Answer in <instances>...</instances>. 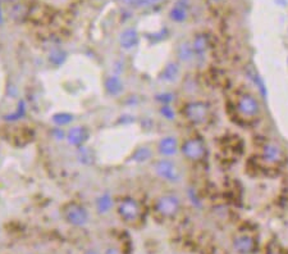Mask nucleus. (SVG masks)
Instances as JSON below:
<instances>
[{"instance_id":"393cba45","label":"nucleus","mask_w":288,"mask_h":254,"mask_svg":"<svg viewBox=\"0 0 288 254\" xmlns=\"http://www.w3.org/2000/svg\"><path fill=\"white\" fill-rule=\"evenodd\" d=\"M211 1H220V0H211Z\"/></svg>"},{"instance_id":"39448f33","label":"nucleus","mask_w":288,"mask_h":254,"mask_svg":"<svg viewBox=\"0 0 288 254\" xmlns=\"http://www.w3.org/2000/svg\"><path fill=\"white\" fill-rule=\"evenodd\" d=\"M118 215L124 222L133 223L140 219L141 216V207L139 202L133 198H124L120 199L117 207Z\"/></svg>"},{"instance_id":"f8f14e48","label":"nucleus","mask_w":288,"mask_h":254,"mask_svg":"<svg viewBox=\"0 0 288 254\" xmlns=\"http://www.w3.org/2000/svg\"><path fill=\"white\" fill-rule=\"evenodd\" d=\"M262 157H264V159H265L266 162H278L282 158L281 148L277 147L275 144H268V145H265L264 149H262Z\"/></svg>"},{"instance_id":"f03ea898","label":"nucleus","mask_w":288,"mask_h":254,"mask_svg":"<svg viewBox=\"0 0 288 254\" xmlns=\"http://www.w3.org/2000/svg\"><path fill=\"white\" fill-rule=\"evenodd\" d=\"M183 114L191 124L202 125L209 118V105L205 101H190L183 108Z\"/></svg>"},{"instance_id":"5701e85b","label":"nucleus","mask_w":288,"mask_h":254,"mask_svg":"<svg viewBox=\"0 0 288 254\" xmlns=\"http://www.w3.org/2000/svg\"><path fill=\"white\" fill-rule=\"evenodd\" d=\"M163 1L164 0H140V7H155Z\"/></svg>"},{"instance_id":"6e6552de","label":"nucleus","mask_w":288,"mask_h":254,"mask_svg":"<svg viewBox=\"0 0 288 254\" xmlns=\"http://www.w3.org/2000/svg\"><path fill=\"white\" fill-rule=\"evenodd\" d=\"M256 243L253 236L247 234L237 235L233 239V249L240 254H250L255 251Z\"/></svg>"},{"instance_id":"2eb2a0df","label":"nucleus","mask_w":288,"mask_h":254,"mask_svg":"<svg viewBox=\"0 0 288 254\" xmlns=\"http://www.w3.org/2000/svg\"><path fill=\"white\" fill-rule=\"evenodd\" d=\"M105 89L110 95H118L123 90V84L117 76H110L105 80Z\"/></svg>"},{"instance_id":"9d476101","label":"nucleus","mask_w":288,"mask_h":254,"mask_svg":"<svg viewBox=\"0 0 288 254\" xmlns=\"http://www.w3.org/2000/svg\"><path fill=\"white\" fill-rule=\"evenodd\" d=\"M139 41H140L139 33H137L136 30H133V29L124 30L123 32L120 33L119 36L120 46L124 48V49H132V48L137 46Z\"/></svg>"},{"instance_id":"4468645a","label":"nucleus","mask_w":288,"mask_h":254,"mask_svg":"<svg viewBox=\"0 0 288 254\" xmlns=\"http://www.w3.org/2000/svg\"><path fill=\"white\" fill-rule=\"evenodd\" d=\"M179 72H181V68H179L178 63L171 62L165 65L164 69H163V80L167 82H173L175 81L179 76Z\"/></svg>"},{"instance_id":"ddd939ff","label":"nucleus","mask_w":288,"mask_h":254,"mask_svg":"<svg viewBox=\"0 0 288 254\" xmlns=\"http://www.w3.org/2000/svg\"><path fill=\"white\" fill-rule=\"evenodd\" d=\"M177 58L181 61V62L188 63L191 62L192 59L195 58V52L192 49V45L190 42L185 41L179 44L178 48H177Z\"/></svg>"},{"instance_id":"b1692460","label":"nucleus","mask_w":288,"mask_h":254,"mask_svg":"<svg viewBox=\"0 0 288 254\" xmlns=\"http://www.w3.org/2000/svg\"><path fill=\"white\" fill-rule=\"evenodd\" d=\"M123 1L128 4V5H137V7H140V0H123Z\"/></svg>"},{"instance_id":"20e7f679","label":"nucleus","mask_w":288,"mask_h":254,"mask_svg":"<svg viewBox=\"0 0 288 254\" xmlns=\"http://www.w3.org/2000/svg\"><path fill=\"white\" fill-rule=\"evenodd\" d=\"M155 209L160 216L171 219V217H174L181 209V200L177 195L165 194L156 199Z\"/></svg>"},{"instance_id":"1a4fd4ad","label":"nucleus","mask_w":288,"mask_h":254,"mask_svg":"<svg viewBox=\"0 0 288 254\" xmlns=\"http://www.w3.org/2000/svg\"><path fill=\"white\" fill-rule=\"evenodd\" d=\"M179 143L177 140V137L174 136H165L158 144V152L162 154L163 157L168 158V157H173L178 153L179 150Z\"/></svg>"},{"instance_id":"aec40b11","label":"nucleus","mask_w":288,"mask_h":254,"mask_svg":"<svg viewBox=\"0 0 288 254\" xmlns=\"http://www.w3.org/2000/svg\"><path fill=\"white\" fill-rule=\"evenodd\" d=\"M160 113H162V116L164 118H167V120L169 121H173L175 118V113L174 111H173V108L171 107V105H162V108H160Z\"/></svg>"},{"instance_id":"7ed1b4c3","label":"nucleus","mask_w":288,"mask_h":254,"mask_svg":"<svg viewBox=\"0 0 288 254\" xmlns=\"http://www.w3.org/2000/svg\"><path fill=\"white\" fill-rule=\"evenodd\" d=\"M63 217L68 223L76 227H84L87 225L88 213L85 207L77 203H68L63 207Z\"/></svg>"},{"instance_id":"f3484780","label":"nucleus","mask_w":288,"mask_h":254,"mask_svg":"<svg viewBox=\"0 0 288 254\" xmlns=\"http://www.w3.org/2000/svg\"><path fill=\"white\" fill-rule=\"evenodd\" d=\"M112 207H113V199H112V196H110L109 194H104V195H101L100 198L96 200L97 212L101 213V215L108 213V212L112 209Z\"/></svg>"},{"instance_id":"6ab92c4d","label":"nucleus","mask_w":288,"mask_h":254,"mask_svg":"<svg viewBox=\"0 0 288 254\" xmlns=\"http://www.w3.org/2000/svg\"><path fill=\"white\" fill-rule=\"evenodd\" d=\"M133 160L135 162H146L151 158V150L146 147H141L133 153Z\"/></svg>"},{"instance_id":"a211bd4d","label":"nucleus","mask_w":288,"mask_h":254,"mask_svg":"<svg viewBox=\"0 0 288 254\" xmlns=\"http://www.w3.org/2000/svg\"><path fill=\"white\" fill-rule=\"evenodd\" d=\"M171 18L175 22H183L187 18V9L182 5H175L171 10Z\"/></svg>"},{"instance_id":"f257e3e1","label":"nucleus","mask_w":288,"mask_h":254,"mask_svg":"<svg viewBox=\"0 0 288 254\" xmlns=\"http://www.w3.org/2000/svg\"><path fill=\"white\" fill-rule=\"evenodd\" d=\"M154 172L165 183L178 184L182 180V171L177 164L169 158H162L152 164Z\"/></svg>"},{"instance_id":"9b49d317","label":"nucleus","mask_w":288,"mask_h":254,"mask_svg":"<svg viewBox=\"0 0 288 254\" xmlns=\"http://www.w3.org/2000/svg\"><path fill=\"white\" fill-rule=\"evenodd\" d=\"M67 137H68L69 144H72V145H82L85 141L87 140L88 132L85 127L76 126L69 130Z\"/></svg>"},{"instance_id":"dca6fc26","label":"nucleus","mask_w":288,"mask_h":254,"mask_svg":"<svg viewBox=\"0 0 288 254\" xmlns=\"http://www.w3.org/2000/svg\"><path fill=\"white\" fill-rule=\"evenodd\" d=\"M192 49L195 52V57H202L207 50V39L206 36L200 33L194 39V42L191 44Z\"/></svg>"},{"instance_id":"4be33fe9","label":"nucleus","mask_w":288,"mask_h":254,"mask_svg":"<svg viewBox=\"0 0 288 254\" xmlns=\"http://www.w3.org/2000/svg\"><path fill=\"white\" fill-rule=\"evenodd\" d=\"M72 120H73V117L69 114H57V116H54V122L58 125H67Z\"/></svg>"},{"instance_id":"0eeeda50","label":"nucleus","mask_w":288,"mask_h":254,"mask_svg":"<svg viewBox=\"0 0 288 254\" xmlns=\"http://www.w3.org/2000/svg\"><path fill=\"white\" fill-rule=\"evenodd\" d=\"M237 109L243 116H246V117H255L260 112V104L255 96L250 94H245L238 99Z\"/></svg>"},{"instance_id":"423d86ee","label":"nucleus","mask_w":288,"mask_h":254,"mask_svg":"<svg viewBox=\"0 0 288 254\" xmlns=\"http://www.w3.org/2000/svg\"><path fill=\"white\" fill-rule=\"evenodd\" d=\"M179 150L188 160L198 162V160H201L204 158L205 150L206 149H205L204 141L201 140V139H199V137H190V139L182 143Z\"/></svg>"},{"instance_id":"412c9836","label":"nucleus","mask_w":288,"mask_h":254,"mask_svg":"<svg viewBox=\"0 0 288 254\" xmlns=\"http://www.w3.org/2000/svg\"><path fill=\"white\" fill-rule=\"evenodd\" d=\"M156 100L160 101L162 105H168L171 104L172 101L174 100V95L172 94V93H163V94L156 96Z\"/></svg>"}]
</instances>
